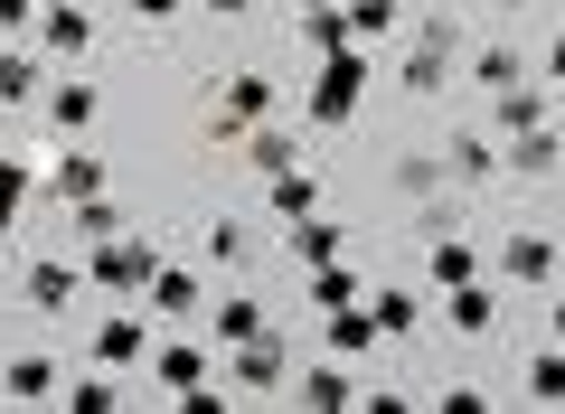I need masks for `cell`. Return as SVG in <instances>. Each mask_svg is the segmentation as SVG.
I'll use <instances>...</instances> for the list:
<instances>
[{
  "label": "cell",
  "instance_id": "obj_23",
  "mask_svg": "<svg viewBox=\"0 0 565 414\" xmlns=\"http://www.w3.org/2000/svg\"><path fill=\"white\" fill-rule=\"evenodd\" d=\"M377 349V320H367V301H340L330 311V358H367Z\"/></svg>",
  "mask_w": 565,
  "mask_h": 414
},
{
  "label": "cell",
  "instance_id": "obj_29",
  "mask_svg": "<svg viewBox=\"0 0 565 414\" xmlns=\"http://www.w3.org/2000/svg\"><path fill=\"white\" fill-rule=\"evenodd\" d=\"M367 320H377V339H405V330H424V301L415 293H367Z\"/></svg>",
  "mask_w": 565,
  "mask_h": 414
},
{
  "label": "cell",
  "instance_id": "obj_3",
  "mask_svg": "<svg viewBox=\"0 0 565 414\" xmlns=\"http://www.w3.org/2000/svg\"><path fill=\"white\" fill-rule=\"evenodd\" d=\"M359 95H367V57L359 47H330L321 76H311V123H321V132H349V123H359Z\"/></svg>",
  "mask_w": 565,
  "mask_h": 414
},
{
  "label": "cell",
  "instance_id": "obj_28",
  "mask_svg": "<svg viewBox=\"0 0 565 414\" xmlns=\"http://www.w3.org/2000/svg\"><path fill=\"white\" fill-rule=\"evenodd\" d=\"M490 114H500V132H537V123H556V104L527 95V85H509V95H490Z\"/></svg>",
  "mask_w": 565,
  "mask_h": 414
},
{
  "label": "cell",
  "instance_id": "obj_8",
  "mask_svg": "<svg viewBox=\"0 0 565 414\" xmlns=\"http://www.w3.org/2000/svg\"><path fill=\"white\" fill-rule=\"evenodd\" d=\"M500 170L509 179H556L565 170V132H556V123H537V132H500Z\"/></svg>",
  "mask_w": 565,
  "mask_h": 414
},
{
  "label": "cell",
  "instance_id": "obj_27",
  "mask_svg": "<svg viewBox=\"0 0 565 414\" xmlns=\"http://www.w3.org/2000/svg\"><path fill=\"white\" fill-rule=\"evenodd\" d=\"M424 264H434V293H452V283L481 274V255H471V245H452V236H424Z\"/></svg>",
  "mask_w": 565,
  "mask_h": 414
},
{
  "label": "cell",
  "instance_id": "obj_13",
  "mask_svg": "<svg viewBox=\"0 0 565 414\" xmlns=\"http://www.w3.org/2000/svg\"><path fill=\"white\" fill-rule=\"evenodd\" d=\"M39 95H47V132H57V141H66V132H85V123H95V104H104L85 76H47Z\"/></svg>",
  "mask_w": 565,
  "mask_h": 414
},
{
  "label": "cell",
  "instance_id": "obj_31",
  "mask_svg": "<svg viewBox=\"0 0 565 414\" xmlns=\"http://www.w3.org/2000/svg\"><path fill=\"white\" fill-rule=\"evenodd\" d=\"M57 395H66V405H76V414H114V405H132V395L114 386V368H95V376H76V386H57Z\"/></svg>",
  "mask_w": 565,
  "mask_h": 414
},
{
  "label": "cell",
  "instance_id": "obj_12",
  "mask_svg": "<svg viewBox=\"0 0 565 414\" xmlns=\"http://www.w3.org/2000/svg\"><path fill=\"white\" fill-rule=\"evenodd\" d=\"M57 358L47 349H29V358H10V368H0V395H10V405H57Z\"/></svg>",
  "mask_w": 565,
  "mask_h": 414
},
{
  "label": "cell",
  "instance_id": "obj_44",
  "mask_svg": "<svg viewBox=\"0 0 565 414\" xmlns=\"http://www.w3.org/2000/svg\"><path fill=\"white\" fill-rule=\"evenodd\" d=\"M292 10H321V0H292Z\"/></svg>",
  "mask_w": 565,
  "mask_h": 414
},
{
  "label": "cell",
  "instance_id": "obj_20",
  "mask_svg": "<svg viewBox=\"0 0 565 414\" xmlns=\"http://www.w3.org/2000/svg\"><path fill=\"white\" fill-rule=\"evenodd\" d=\"M151 368H161V386H170V395H199V386H217V376H207V349H189V339H170V349L151 358Z\"/></svg>",
  "mask_w": 565,
  "mask_h": 414
},
{
  "label": "cell",
  "instance_id": "obj_19",
  "mask_svg": "<svg viewBox=\"0 0 565 414\" xmlns=\"http://www.w3.org/2000/svg\"><path fill=\"white\" fill-rule=\"evenodd\" d=\"M282 245H292V264L311 274V264H330V255H340V226H330L321 208H311V217H292V226H282Z\"/></svg>",
  "mask_w": 565,
  "mask_h": 414
},
{
  "label": "cell",
  "instance_id": "obj_26",
  "mask_svg": "<svg viewBox=\"0 0 565 414\" xmlns=\"http://www.w3.org/2000/svg\"><path fill=\"white\" fill-rule=\"evenodd\" d=\"M311 208H321V179H311L302 160H292V170H274V217L292 226V217H311Z\"/></svg>",
  "mask_w": 565,
  "mask_h": 414
},
{
  "label": "cell",
  "instance_id": "obj_30",
  "mask_svg": "<svg viewBox=\"0 0 565 414\" xmlns=\"http://www.w3.org/2000/svg\"><path fill=\"white\" fill-rule=\"evenodd\" d=\"M302 39L330 57V47H359V29H349V10H340V0H321V10H302Z\"/></svg>",
  "mask_w": 565,
  "mask_h": 414
},
{
  "label": "cell",
  "instance_id": "obj_32",
  "mask_svg": "<svg viewBox=\"0 0 565 414\" xmlns=\"http://www.w3.org/2000/svg\"><path fill=\"white\" fill-rule=\"evenodd\" d=\"M527 395H537V405H565V339L527 358Z\"/></svg>",
  "mask_w": 565,
  "mask_h": 414
},
{
  "label": "cell",
  "instance_id": "obj_42",
  "mask_svg": "<svg viewBox=\"0 0 565 414\" xmlns=\"http://www.w3.org/2000/svg\"><path fill=\"white\" fill-rule=\"evenodd\" d=\"M207 10H226V20H236V10H255V0H207Z\"/></svg>",
  "mask_w": 565,
  "mask_h": 414
},
{
  "label": "cell",
  "instance_id": "obj_36",
  "mask_svg": "<svg viewBox=\"0 0 565 414\" xmlns=\"http://www.w3.org/2000/svg\"><path fill=\"white\" fill-rule=\"evenodd\" d=\"M340 10H349V29H359V47L396 29V0H340Z\"/></svg>",
  "mask_w": 565,
  "mask_h": 414
},
{
  "label": "cell",
  "instance_id": "obj_6",
  "mask_svg": "<svg viewBox=\"0 0 565 414\" xmlns=\"http://www.w3.org/2000/svg\"><path fill=\"white\" fill-rule=\"evenodd\" d=\"M226 376H236V395H274L282 376H292V349H282V320H264L255 339H236V368H226Z\"/></svg>",
  "mask_w": 565,
  "mask_h": 414
},
{
  "label": "cell",
  "instance_id": "obj_35",
  "mask_svg": "<svg viewBox=\"0 0 565 414\" xmlns=\"http://www.w3.org/2000/svg\"><path fill=\"white\" fill-rule=\"evenodd\" d=\"M20 208H29V160H0V236L20 226Z\"/></svg>",
  "mask_w": 565,
  "mask_h": 414
},
{
  "label": "cell",
  "instance_id": "obj_25",
  "mask_svg": "<svg viewBox=\"0 0 565 414\" xmlns=\"http://www.w3.org/2000/svg\"><path fill=\"white\" fill-rule=\"evenodd\" d=\"M264 330V301L255 293H226L217 311H207V339H226V349H236V339H255Z\"/></svg>",
  "mask_w": 565,
  "mask_h": 414
},
{
  "label": "cell",
  "instance_id": "obj_4",
  "mask_svg": "<svg viewBox=\"0 0 565 414\" xmlns=\"http://www.w3.org/2000/svg\"><path fill=\"white\" fill-rule=\"evenodd\" d=\"M452 66H462V20H424L396 76H405V95H444V85H452Z\"/></svg>",
  "mask_w": 565,
  "mask_h": 414
},
{
  "label": "cell",
  "instance_id": "obj_45",
  "mask_svg": "<svg viewBox=\"0 0 565 414\" xmlns=\"http://www.w3.org/2000/svg\"><path fill=\"white\" fill-rule=\"evenodd\" d=\"M500 10H519V0H500Z\"/></svg>",
  "mask_w": 565,
  "mask_h": 414
},
{
  "label": "cell",
  "instance_id": "obj_24",
  "mask_svg": "<svg viewBox=\"0 0 565 414\" xmlns=\"http://www.w3.org/2000/svg\"><path fill=\"white\" fill-rule=\"evenodd\" d=\"M292 405H311V414H340V405H359V386H349V368L330 358V368H311V376H302V395H292Z\"/></svg>",
  "mask_w": 565,
  "mask_h": 414
},
{
  "label": "cell",
  "instance_id": "obj_7",
  "mask_svg": "<svg viewBox=\"0 0 565 414\" xmlns=\"http://www.w3.org/2000/svg\"><path fill=\"white\" fill-rule=\"evenodd\" d=\"M29 29H39V57L47 66H76L85 39H95V20H85L76 0H39V20H29Z\"/></svg>",
  "mask_w": 565,
  "mask_h": 414
},
{
  "label": "cell",
  "instance_id": "obj_34",
  "mask_svg": "<svg viewBox=\"0 0 565 414\" xmlns=\"http://www.w3.org/2000/svg\"><path fill=\"white\" fill-rule=\"evenodd\" d=\"M199 255H207V264H245V255H255V245H245V226H236V217H207Z\"/></svg>",
  "mask_w": 565,
  "mask_h": 414
},
{
  "label": "cell",
  "instance_id": "obj_37",
  "mask_svg": "<svg viewBox=\"0 0 565 414\" xmlns=\"http://www.w3.org/2000/svg\"><path fill=\"white\" fill-rule=\"evenodd\" d=\"M434 179H444V170H434V151H415V160H396V189H405V198H424V189H434Z\"/></svg>",
  "mask_w": 565,
  "mask_h": 414
},
{
  "label": "cell",
  "instance_id": "obj_43",
  "mask_svg": "<svg viewBox=\"0 0 565 414\" xmlns=\"http://www.w3.org/2000/svg\"><path fill=\"white\" fill-rule=\"evenodd\" d=\"M556 132H565V85H556Z\"/></svg>",
  "mask_w": 565,
  "mask_h": 414
},
{
  "label": "cell",
  "instance_id": "obj_33",
  "mask_svg": "<svg viewBox=\"0 0 565 414\" xmlns=\"http://www.w3.org/2000/svg\"><path fill=\"white\" fill-rule=\"evenodd\" d=\"M311 301H321V311H340V301H359V274H349L340 255H330V264H311Z\"/></svg>",
  "mask_w": 565,
  "mask_h": 414
},
{
  "label": "cell",
  "instance_id": "obj_11",
  "mask_svg": "<svg viewBox=\"0 0 565 414\" xmlns=\"http://www.w3.org/2000/svg\"><path fill=\"white\" fill-rule=\"evenodd\" d=\"M141 358H151V320H141V311H114V320H104V330H95V368H141Z\"/></svg>",
  "mask_w": 565,
  "mask_h": 414
},
{
  "label": "cell",
  "instance_id": "obj_10",
  "mask_svg": "<svg viewBox=\"0 0 565 414\" xmlns=\"http://www.w3.org/2000/svg\"><path fill=\"white\" fill-rule=\"evenodd\" d=\"M141 301H151L161 320H199V311H207V283L189 274V264H161V274L141 283Z\"/></svg>",
  "mask_w": 565,
  "mask_h": 414
},
{
  "label": "cell",
  "instance_id": "obj_41",
  "mask_svg": "<svg viewBox=\"0 0 565 414\" xmlns=\"http://www.w3.org/2000/svg\"><path fill=\"white\" fill-rule=\"evenodd\" d=\"M132 10H141V20H170V10H180V0H132Z\"/></svg>",
  "mask_w": 565,
  "mask_h": 414
},
{
  "label": "cell",
  "instance_id": "obj_14",
  "mask_svg": "<svg viewBox=\"0 0 565 414\" xmlns=\"http://www.w3.org/2000/svg\"><path fill=\"white\" fill-rule=\"evenodd\" d=\"M462 66H471V85L481 95H509V85H527V57L509 39H490V47H462Z\"/></svg>",
  "mask_w": 565,
  "mask_h": 414
},
{
  "label": "cell",
  "instance_id": "obj_2",
  "mask_svg": "<svg viewBox=\"0 0 565 414\" xmlns=\"http://www.w3.org/2000/svg\"><path fill=\"white\" fill-rule=\"evenodd\" d=\"M29 189H47V198H57V208H76V198H95V189H104V160L85 151L76 132H66V141L47 132V151L29 160Z\"/></svg>",
  "mask_w": 565,
  "mask_h": 414
},
{
  "label": "cell",
  "instance_id": "obj_5",
  "mask_svg": "<svg viewBox=\"0 0 565 414\" xmlns=\"http://www.w3.org/2000/svg\"><path fill=\"white\" fill-rule=\"evenodd\" d=\"M274 104H282L274 76H255V66H245V76H226V85H217V114H207V151H226V141H236L245 123H264Z\"/></svg>",
  "mask_w": 565,
  "mask_h": 414
},
{
  "label": "cell",
  "instance_id": "obj_22",
  "mask_svg": "<svg viewBox=\"0 0 565 414\" xmlns=\"http://www.w3.org/2000/svg\"><path fill=\"white\" fill-rule=\"evenodd\" d=\"M66 236H76V245H104V236H122V208H114V198H76V208H66Z\"/></svg>",
  "mask_w": 565,
  "mask_h": 414
},
{
  "label": "cell",
  "instance_id": "obj_40",
  "mask_svg": "<svg viewBox=\"0 0 565 414\" xmlns=\"http://www.w3.org/2000/svg\"><path fill=\"white\" fill-rule=\"evenodd\" d=\"M546 76H556V85H565V29H556V47H546Z\"/></svg>",
  "mask_w": 565,
  "mask_h": 414
},
{
  "label": "cell",
  "instance_id": "obj_21",
  "mask_svg": "<svg viewBox=\"0 0 565 414\" xmlns=\"http://www.w3.org/2000/svg\"><path fill=\"white\" fill-rule=\"evenodd\" d=\"M444 170L452 179H500V141H490V132H452L444 141Z\"/></svg>",
  "mask_w": 565,
  "mask_h": 414
},
{
  "label": "cell",
  "instance_id": "obj_1",
  "mask_svg": "<svg viewBox=\"0 0 565 414\" xmlns=\"http://www.w3.org/2000/svg\"><path fill=\"white\" fill-rule=\"evenodd\" d=\"M151 274H161V245L132 236V226H122V236H104V245H85V283H95V293L141 301V283H151Z\"/></svg>",
  "mask_w": 565,
  "mask_h": 414
},
{
  "label": "cell",
  "instance_id": "obj_9",
  "mask_svg": "<svg viewBox=\"0 0 565 414\" xmlns=\"http://www.w3.org/2000/svg\"><path fill=\"white\" fill-rule=\"evenodd\" d=\"M20 293H29V311H66V301L85 293V264H66V255H29V264H20Z\"/></svg>",
  "mask_w": 565,
  "mask_h": 414
},
{
  "label": "cell",
  "instance_id": "obj_17",
  "mask_svg": "<svg viewBox=\"0 0 565 414\" xmlns=\"http://www.w3.org/2000/svg\"><path fill=\"white\" fill-rule=\"evenodd\" d=\"M556 264H565V255H556L546 236H509V245H500V274H509V283H556Z\"/></svg>",
  "mask_w": 565,
  "mask_h": 414
},
{
  "label": "cell",
  "instance_id": "obj_16",
  "mask_svg": "<svg viewBox=\"0 0 565 414\" xmlns=\"http://www.w3.org/2000/svg\"><path fill=\"white\" fill-rule=\"evenodd\" d=\"M226 151H245V160H255L264 179H274V170H292V160H302V151H292V132H274V114H264V123H245V132L226 141Z\"/></svg>",
  "mask_w": 565,
  "mask_h": 414
},
{
  "label": "cell",
  "instance_id": "obj_18",
  "mask_svg": "<svg viewBox=\"0 0 565 414\" xmlns=\"http://www.w3.org/2000/svg\"><path fill=\"white\" fill-rule=\"evenodd\" d=\"M39 85H47L39 47H0V104H39Z\"/></svg>",
  "mask_w": 565,
  "mask_h": 414
},
{
  "label": "cell",
  "instance_id": "obj_38",
  "mask_svg": "<svg viewBox=\"0 0 565 414\" xmlns=\"http://www.w3.org/2000/svg\"><path fill=\"white\" fill-rule=\"evenodd\" d=\"M39 20V0H0V29H29Z\"/></svg>",
  "mask_w": 565,
  "mask_h": 414
},
{
  "label": "cell",
  "instance_id": "obj_15",
  "mask_svg": "<svg viewBox=\"0 0 565 414\" xmlns=\"http://www.w3.org/2000/svg\"><path fill=\"white\" fill-rule=\"evenodd\" d=\"M490 320H500V301H490V283H481V274H471V283H452V293H444V330L481 339Z\"/></svg>",
  "mask_w": 565,
  "mask_h": 414
},
{
  "label": "cell",
  "instance_id": "obj_39",
  "mask_svg": "<svg viewBox=\"0 0 565 414\" xmlns=\"http://www.w3.org/2000/svg\"><path fill=\"white\" fill-rule=\"evenodd\" d=\"M546 330H556V339H565V264H556V311H546Z\"/></svg>",
  "mask_w": 565,
  "mask_h": 414
}]
</instances>
